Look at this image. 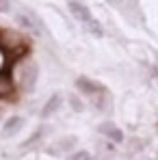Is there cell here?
Returning a JSON list of instances; mask_svg holds the SVG:
<instances>
[{"label": "cell", "instance_id": "cell-15", "mask_svg": "<svg viewBox=\"0 0 158 160\" xmlns=\"http://www.w3.org/2000/svg\"><path fill=\"white\" fill-rule=\"evenodd\" d=\"M0 119H2V110H0Z\"/></svg>", "mask_w": 158, "mask_h": 160}, {"label": "cell", "instance_id": "cell-7", "mask_svg": "<svg viewBox=\"0 0 158 160\" xmlns=\"http://www.w3.org/2000/svg\"><path fill=\"white\" fill-rule=\"evenodd\" d=\"M98 130H100V134H104L106 138H108V141H113V143H121V141H124V132H121L115 123H110V121L102 123Z\"/></svg>", "mask_w": 158, "mask_h": 160}, {"label": "cell", "instance_id": "cell-12", "mask_svg": "<svg viewBox=\"0 0 158 160\" xmlns=\"http://www.w3.org/2000/svg\"><path fill=\"white\" fill-rule=\"evenodd\" d=\"M69 104L74 106V110H82V102H80L76 95H69Z\"/></svg>", "mask_w": 158, "mask_h": 160}, {"label": "cell", "instance_id": "cell-11", "mask_svg": "<svg viewBox=\"0 0 158 160\" xmlns=\"http://www.w3.org/2000/svg\"><path fill=\"white\" fill-rule=\"evenodd\" d=\"M67 160H91V156H89V152H76L74 156H69Z\"/></svg>", "mask_w": 158, "mask_h": 160}, {"label": "cell", "instance_id": "cell-13", "mask_svg": "<svg viewBox=\"0 0 158 160\" xmlns=\"http://www.w3.org/2000/svg\"><path fill=\"white\" fill-rule=\"evenodd\" d=\"M11 9V2L9 0H0V13H7Z\"/></svg>", "mask_w": 158, "mask_h": 160}, {"label": "cell", "instance_id": "cell-3", "mask_svg": "<svg viewBox=\"0 0 158 160\" xmlns=\"http://www.w3.org/2000/svg\"><path fill=\"white\" fill-rule=\"evenodd\" d=\"M0 48H2L4 52H9V54L20 52V50H24V39H22L15 30H4V28H0Z\"/></svg>", "mask_w": 158, "mask_h": 160}, {"label": "cell", "instance_id": "cell-6", "mask_svg": "<svg viewBox=\"0 0 158 160\" xmlns=\"http://www.w3.org/2000/svg\"><path fill=\"white\" fill-rule=\"evenodd\" d=\"M15 93V82H13V76L9 72H0V98L4 100H11Z\"/></svg>", "mask_w": 158, "mask_h": 160}, {"label": "cell", "instance_id": "cell-1", "mask_svg": "<svg viewBox=\"0 0 158 160\" xmlns=\"http://www.w3.org/2000/svg\"><path fill=\"white\" fill-rule=\"evenodd\" d=\"M69 11H72V15H74L89 32H93L95 37H102V26L98 24V20L93 18L91 9H89L87 4H82L78 0H69Z\"/></svg>", "mask_w": 158, "mask_h": 160}, {"label": "cell", "instance_id": "cell-4", "mask_svg": "<svg viewBox=\"0 0 158 160\" xmlns=\"http://www.w3.org/2000/svg\"><path fill=\"white\" fill-rule=\"evenodd\" d=\"M18 20L24 24L26 28H30L35 35H39L41 30H43V26H41V20L37 18V13H33L30 9H26V7H22V9H18Z\"/></svg>", "mask_w": 158, "mask_h": 160}, {"label": "cell", "instance_id": "cell-5", "mask_svg": "<svg viewBox=\"0 0 158 160\" xmlns=\"http://www.w3.org/2000/svg\"><path fill=\"white\" fill-rule=\"evenodd\" d=\"M76 89L82 91V93H87V95H91V98H95V95H100V93L106 91L100 82H95V80H91V78H84V76H80L76 80Z\"/></svg>", "mask_w": 158, "mask_h": 160}, {"label": "cell", "instance_id": "cell-10", "mask_svg": "<svg viewBox=\"0 0 158 160\" xmlns=\"http://www.w3.org/2000/svg\"><path fill=\"white\" fill-rule=\"evenodd\" d=\"M93 102H95V106L100 108V110H108L110 108V98H108V93H100V95H95L93 98Z\"/></svg>", "mask_w": 158, "mask_h": 160}, {"label": "cell", "instance_id": "cell-14", "mask_svg": "<svg viewBox=\"0 0 158 160\" xmlns=\"http://www.w3.org/2000/svg\"><path fill=\"white\" fill-rule=\"evenodd\" d=\"M154 78L158 80V67H156V69H154Z\"/></svg>", "mask_w": 158, "mask_h": 160}, {"label": "cell", "instance_id": "cell-9", "mask_svg": "<svg viewBox=\"0 0 158 160\" xmlns=\"http://www.w3.org/2000/svg\"><path fill=\"white\" fill-rule=\"evenodd\" d=\"M22 126H24V119L22 117H11V119H7V126L2 128V134L4 136H13L15 132L22 130Z\"/></svg>", "mask_w": 158, "mask_h": 160}, {"label": "cell", "instance_id": "cell-8", "mask_svg": "<svg viewBox=\"0 0 158 160\" xmlns=\"http://www.w3.org/2000/svg\"><path fill=\"white\" fill-rule=\"evenodd\" d=\"M61 104H63V98H61L59 93H54L52 98L46 102V106H43V110H41V117H50V115H54V112L61 108Z\"/></svg>", "mask_w": 158, "mask_h": 160}, {"label": "cell", "instance_id": "cell-2", "mask_svg": "<svg viewBox=\"0 0 158 160\" xmlns=\"http://www.w3.org/2000/svg\"><path fill=\"white\" fill-rule=\"evenodd\" d=\"M35 82H37V65L26 58L18 65V87L22 91H33Z\"/></svg>", "mask_w": 158, "mask_h": 160}]
</instances>
